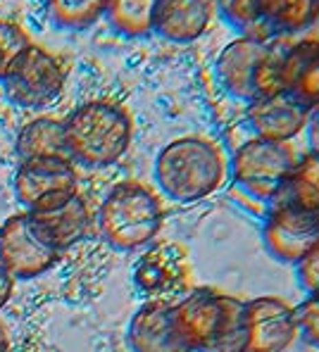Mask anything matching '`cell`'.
<instances>
[{"mask_svg":"<svg viewBox=\"0 0 319 352\" xmlns=\"http://www.w3.org/2000/svg\"><path fill=\"white\" fill-rule=\"evenodd\" d=\"M174 317L191 352H248L245 300L214 288H191L174 302Z\"/></svg>","mask_w":319,"mask_h":352,"instance_id":"cell-1","label":"cell"},{"mask_svg":"<svg viewBox=\"0 0 319 352\" xmlns=\"http://www.w3.org/2000/svg\"><path fill=\"white\" fill-rule=\"evenodd\" d=\"M229 164L217 143L184 136L167 143L155 157V184L174 203L191 205L224 186Z\"/></svg>","mask_w":319,"mask_h":352,"instance_id":"cell-2","label":"cell"},{"mask_svg":"<svg viewBox=\"0 0 319 352\" xmlns=\"http://www.w3.org/2000/svg\"><path fill=\"white\" fill-rule=\"evenodd\" d=\"M67 157L91 169H102L122 160L131 146L133 124L124 107L91 100L69 112L63 122Z\"/></svg>","mask_w":319,"mask_h":352,"instance_id":"cell-3","label":"cell"},{"mask_svg":"<svg viewBox=\"0 0 319 352\" xmlns=\"http://www.w3.org/2000/svg\"><path fill=\"white\" fill-rule=\"evenodd\" d=\"M284 43L286 38H255V36H239L226 43L214 62L219 86L245 105L260 96L284 91L281 81Z\"/></svg>","mask_w":319,"mask_h":352,"instance_id":"cell-4","label":"cell"},{"mask_svg":"<svg viewBox=\"0 0 319 352\" xmlns=\"http://www.w3.org/2000/svg\"><path fill=\"white\" fill-rule=\"evenodd\" d=\"M300 155L291 143H274L265 138H250L236 148L231 157V195L265 217L276 195L298 164Z\"/></svg>","mask_w":319,"mask_h":352,"instance_id":"cell-5","label":"cell"},{"mask_svg":"<svg viewBox=\"0 0 319 352\" xmlns=\"http://www.w3.org/2000/svg\"><path fill=\"white\" fill-rule=\"evenodd\" d=\"M162 203L148 186L122 181L112 186L98 210V229L107 245L117 250H136L155 241L162 229Z\"/></svg>","mask_w":319,"mask_h":352,"instance_id":"cell-6","label":"cell"},{"mask_svg":"<svg viewBox=\"0 0 319 352\" xmlns=\"http://www.w3.org/2000/svg\"><path fill=\"white\" fill-rule=\"evenodd\" d=\"M0 84L12 105L24 110H41L53 105L63 96L65 69L58 58L32 43L8 62Z\"/></svg>","mask_w":319,"mask_h":352,"instance_id":"cell-7","label":"cell"},{"mask_svg":"<svg viewBox=\"0 0 319 352\" xmlns=\"http://www.w3.org/2000/svg\"><path fill=\"white\" fill-rule=\"evenodd\" d=\"M79 193V176L69 157L24 160L14 174V195L27 212L50 210Z\"/></svg>","mask_w":319,"mask_h":352,"instance_id":"cell-8","label":"cell"},{"mask_svg":"<svg viewBox=\"0 0 319 352\" xmlns=\"http://www.w3.org/2000/svg\"><path fill=\"white\" fill-rule=\"evenodd\" d=\"M262 243L274 260L298 264L319 243V212L279 200L265 212Z\"/></svg>","mask_w":319,"mask_h":352,"instance_id":"cell-9","label":"cell"},{"mask_svg":"<svg viewBox=\"0 0 319 352\" xmlns=\"http://www.w3.org/2000/svg\"><path fill=\"white\" fill-rule=\"evenodd\" d=\"M60 252L38 236L29 212L12 214L0 229V264L14 281H32L58 264Z\"/></svg>","mask_w":319,"mask_h":352,"instance_id":"cell-10","label":"cell"},{"mask_svg":"<svg viewBox=\"0 0 319 352\" xmlns=\"http://www.w3.org/2000/svg\"><path fill=\"white\" fill-rule=\"evenodd\" d=\"M133 283L148 300L169 302L191 291V267L186 252L174 243L151 248L133 267Z\"/></svg>","mask_w":319,"mask_h":352,"instance_id":"cell-11","label":"cell"},{"mask_svg":"<svg viewBox=\"0 0 319 352\" xmlns=\"http://www.w3.org/2000/svg\"><path fill=\"white\" fill-rule=\"evenodd\" d=\"M248 352H286L298 338L296 307L279 295L245 300Z\"/></svg>","mask_w":319,"mask_h":352,"instance_id":"cell-12","label":"cell"},{"mask_svg":"<svg viewBox=\"0 0 319 352\" xmlns=\"http://www.w3.org/2000/svg\"><path fill=\"white\" fill-rule=\"evenodd\" d=\"M312 107H307L296 93L276 91L248 102L245 119L257 138L274 143H291L305 131Z\"/></svg>","mask_w":319,"mask_h":352,"instance_id":"cell-13","label":"cell"},{"mask_svg":"<svg viewBox=\"0 0 319 352\" xmlns=\"http://www.w3.org/2000/svg\"><path fill=\"white\" fill-rule=\"evenodd\" d=\"M129 348L133 352H191L174 317L172 302L148 300L129 322Z\"/></svg>","mask_w":319,"mask_h":352,"instance_id":"cell-14","label":"cell"},{"mask_svg":"<svg viewBox=\"0 0 319 352\" xmlns=\"http://www.w3.org/2000/svg\"><path fill=\"white\" fill-rule=\"evenodd\" d=\"M214 14L212 0H157L153 34L172 43H191L208 31Z\"/></svg>","mask_w":319,"mask_h":352,"instance_id":"cell-15","label":"cell"},{"mask_svg":"<svg viewBox=\"0 0 319 352\" xmlns=\"http://www.w3.org/2000/svg\"><path fill=\"white\" fill-rule=\"evenodd\" d=\"M284 91H291L307 107L319 105V38H286L281 60Z\"/></svg>","mask_w":319,"mask_h":352,"instance_id":"cell-16","label":"cell"},{"mask_svg":"<svg viewBox=\"0 0 319 352\" xmlns=\"http://www.w3.org/2000/svg\"><path fill=\"white\" fill-rule=\"evenodd\" d=\"M29 217H32V224L38 231V236L48 245H53L58 252H63L67 248L74 245V243H79L86 236L91 224L89 207H86L84 198L79 193L72 195L69 200H65L58 207L29 212Z\"/></svg>","mask_w":319,"mask_h":352,"instance_id":"cell-17","label":"cell"},{"mask_svg":"<svg viewBox=\"0 0 319 352\" xmlns=\"http://www.w3.org/2000/svg\"><path fill=\"white\" fill-rule=\"evenodd\" d=\"M272 38H319V0H262Z\"/></svg>","mask_w":319,"mask_h":352,"instance_id":"cell-18","label":"cell"},{"mask_svg":"<svg viewBox=\"0 0 319 352\" xmlns=\"http://www.w3.org/2000/svg\"><path fill=\"white\" fill-rule=\"evenodd\" d=\"M14 150H17L22 162L34 157H67L63 122H58L53 117L32 119L19 131Z\"/></svg>","mask_w":319,"mask_h":352,"instance_id":"cell-19","label":"cell"},{"mask_svg":"<svg viewBox=\"0 0 319 352\" xmlns=\"http://www.w3.org/2000/svg\"><path fill=\"white\" fill-rule=\"evenodd\" d=\"M157 0H107L102 17L110 27L129 38H143L155 31Z\"/></svg>","mask_w":319,"mask_h":352,"instance_id":"cell-20","label":"cell"},{"mask_svg":"<svg viewBox=\"0 0 319 352\" xmlns=\"http://www.w3.org/2000/svg\"><path fill=\"white\" fill-rule=\"evenodd\" d=\"M279 200L319 212V153H307L298 157V164L293 167L274 203H279Z\"/></svg>","mask_w":319,"mask_h":352,"instance_id":"cell-21","label":"cell"},{"mask_svg":"<svg viewBox=\"0 0 319 352\" xmlns=\"http://www.w3.org/2000/svg\"><path fill=\"white\" fill-rule=\"evenodd\" d=\"M214 12L224 19L239 36L272 38L262 22V0H212Z\"/></svg>","mask_w":319,"mask_h":352,"instance_id":"cell-22","label":"cell"},{"mask_svg":"<svg viewBox=\"0 0 319 352\" xmlns=\"http://www.w3.org/2000/svg\"><path fill=\"white\" fill-rule=\"evenodd\" d=\"M107 0H45L53 22L69 31H84L94 27L105 14Z\"/></svg>","mask_w":319,"mask_h":352,"instance_id":"cell-23","label":"cell"},{"mask_svg":"<svg viewBox=\"0 0 319 352\" xmlns=\"http://www.w3.org/2000/svg\"><path fill=\"white\" fill-rule=\"evenodd\" d=\"M298 336L312 348H319V295H307L296 307Z\"/></svg>","mask_w":319,"mask_h":352,"instance_id":"cell-24","label":"cell"},{"mask_svg":"<svg viewBox=\"0 0 319 352\" xmlns=\"http://www.w3.org/2000/svg\"><path fill=\"white\" fill-rule=\"evenodd\" d=\"M293 267H296V276L302 291L307 295H319V243Z\"/></svg>","mask_w":319,"mask_h":352,"instance_id":"cell-25","label":"cell"},{"mask_svg":"<svg viewBox=\"0 0 319 352\" xmlns=\"http://www.w3.org/2000/svg\"><path fill=\"white\" fill-rule=\"evenodd\" d=\"M305 131H307V146H310V153H319V105L312 110Z\"/></svg>","mask_w":319,"mask_h":352,"instance_id":"cell-26","label":"cell"},{"mask_svg":"<svg viewBox=\"0 0 319 352\" xmlns=\"http://www.w3.org/2000/svg\"><path fill=\"white\" fill-rule=\"evenodd\" d=\"M12 288H14V278L8 274V269L0 264V309L8 305L10 295H12Z\"/></svg>","mask_w":319,"mask_h":352,"instance_id":"cell-27","label":"cell"},{"mask_svg":"<svg viewBox=\"0 0 319 352\" xmlns=\"http://www.w3.org/2000/svg\"><path fill=\"white\" fill-rule=\"evenodd\" d=\"M10 350V338H8V331L5 326L0 324V352H8Z\"/></svg>","mask_w":319,"mask_h":352,"instance_id":"cell-28","label":"cell"},{"mask_svg":"<svg viewBox=\"0 0 319 352\" xmlns=\"http://www.w3.org/2000/svg\"><path fill=\"white\" fill-rule=\"evenodd\" d=\"M5 67H8V58H5V55H3V53H0V76H3Z\"/></svg>","mask_w":319,"mask_h":352,"instance_id":"cell-29","label":"cell"}]
</instances>
